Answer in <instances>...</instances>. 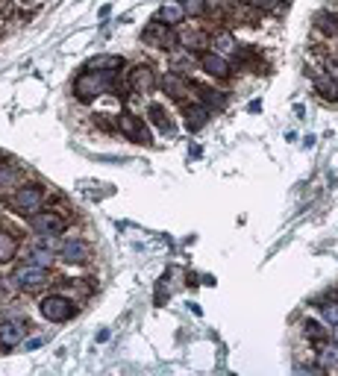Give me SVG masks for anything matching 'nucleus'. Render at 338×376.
Instances as JSON below:
<instances>
[{"mask_svg": "<svg viewBox=\"0 0 338 376\" xmlns=\"http://www.w3.org/2000/svg\"><path fill=\"white\" fill-rule=\"evenodd\" d=\"M142 39H144V44L159 47V50H171V47L177 44V35H173V30L168 27V24H162V21L147 24V30L142 32Z\"/></svg>", "mask_w": 338, "mask_h": 376, "instance_id": "obj_5", "label": "nucleus"}, {"mask_svg": "<svg viewBox=\"0 0 338 376\" xmlns=\"http://www.w3.org/2000/svg\"><path fill=\"white\" fill-rule=\"evenodd\" d=\"M156 21L168 24V27H177V24L185 21V6L180 3V0H165V3L159 6V12H156Z\"/></svg>", "mask_w": 338, "mask_h": 376, "instance_id": "obj_13", "label": "nucleus"}, {"mask_svg": "<svg viewBox=\"0 0 338 376\" xmlns=\"http://www.w3.org/2000/svg\"><path fill=\"white\" fill-rule=\"evenodd\" d=\"M321 314L323 321L338 329V300H330V303H321Z\"/></svg>", "mask_w": 338, "mask_h": 376, "instance_id": "obj_23", "label": "nucleus"}, {"mask_svg": "<svg viewBox=\"0 0 338 376\" xmlns=\"http://www.w3.org/2000/svg\"><path fill=\"white\" fill-rule=\"evenodd\" d=\"M321 347V361L326 364V368H332V364H338V344H332V341H318Z\"/></svg>", "mask_w": 338, "mask_h": 376, "instance_id": "obj_21", "label": "nucleus"}, {"mask_svg": "<svg viewBox=\"0 0 338 376\" xmlns=\"http://www.w3.org/2000/svg\"><path fill=\"white\" fill-rule=\"evenodd\" d=\"M112 88V74H97V70H83L74 82V94L79 103H91L97 94H106Z\"/></svg>", "mask_w": 338, "mask_h": 376, "instance_id": "obj_1", "label": "nucleus"}, {"mask_svg": "<svg viewBox=\"0 0 338 376\" xmlns=\"http://www.w3.org/2000/svg\"><path fill=\"white\" fill-rule=\"evenodd\" d=\"M15 250H18V238H15L12 232L0 229V265L9 262V258L15 256Z\"/></svg>", "mask_w": 338, "mask_h": 376, "instance_id": "obj_17", "label": "nucleus"}, {"mask_svg": "<svg viewBox=\"0 0 338 376\" xmlns=\"http://www.w3.org/2000/svg\"><path fill=\"white\" fill-rule=\"evenodd\" d=\"M314 86H318V91L326 94V97H335V94H338V86L332 79H314Z\"/></svg>", "mask_w": 338, "mask_h": 376, "instance_id": "obj_25", "label": "nucleus"}, {"mask_svg": "<svg viewBox=\"0 0 338 376\" xmlns=\"http://www.w3.org/2000/svg\"><path fill=\"white\" fill-rule=\"evenodd\" d=\"M200 100L206 109H224L227 106V94H220L215 88H200Z\"/></svg>", "mask_w": 338, "mask_h": 376, "instance_id": "obj_19", "label": "nucleus"}, {"mask_svg": "<svg viewBox=\"0 0 338 376\" xmlns=\"http://www.w3.org/2000/svg\"><path fill=\"white\" fill-rule=\"evenodd\" d=\"M18 168H0V185H12L18 182Z\"/></svg>", "mask_w": 338, "mask_h": 376, "instance_id": "obj_27", "label": "nucleus"}, {"mask_svg": "<svg viewBox=\"0 0 338 376\" xmlns=\"http://www.w3.org/2000/svg\"><path fill=\"white\" fill-rule=\"evenodd\" d=\"M59 238H56V235H41V238L36 241V244H32V250H41V253H56V250H59Z\"/></svg>", "mask_w": 338, "mask_h": 376, "instance_id": "obj_22", "label": "nucleus"}, {"mask_svg": "<svg viewBox=\"0 0 338 376\" xmlns=\"http://www.w3.org/2000/svg\"><path fill=\"white\" fill-rule=\"evenodd\" d=\"M162 88H165L173 100H185V97H191L194 94V86L182 74H177V70H171V74L162 79Z\"/></svg>", "mask_w": 338, "mask_h": 376, "instance_id": "obj_9", "label": "nucleus"}, {"mask_svg": "<svg viewBox=\"0 0 338 376\" xmlns=\"http://www.w3.org/2000/svg\"><path fill=\"white\" fill-rule=\"evenodd\" d=\"M59 258L68 265H83L91 258V250H88V244L86 241H79V238H68L62 247H59Z\"/></svg>", "mask_w": 338, "mask_h": 376, "instance_id": "obj_8", "label": "nucleus"}, {"mask_svg": "<svg viewBox=\"0 0 338 376\" xmlns=\"http://www.w3.org/2000/svg\"><path fill=\"white\" fill-rule=\"evenodd\" d=\"M212 44H215V53L218 56H232L238 50V44H236V39H232L229 32H218L215 39H212Z\"/></svg>", "mask_w": 338, "mask_h": 376, "instance_id": "obj_18", "label": "nucleus"}, {"mask_svg": "<svg viewBox=\"0 0 338 376\" xmlns=\"http://www.w3.org/2000/svg\"><path fill=\"white\" fill-rule=\"evenodd\" d=\"M121 68H124V56H109V53H103V56L88 59L83 70H97V74H118Z\"/></svg>", "mask_w": 338, "mask_h": 376, "instance_id": "obj_12", "label": "nucleus"}, {"mask_svg": "<svg viewBox=\"0 0 338 376\" xmlns=\"http://www.w3.org/2000/svg\"><path fill=\"white\" fill-rule=\"evenodd\" d=\"M147 118H150V121H153L165 135H173V124H168V115H165V109H162L159 103H150V106H147Z\"/></svg>", "mask_w": 338, "mask_h": 376, "instance_id": "obj_16", "label": "nucleus"}, {"mask_svg": "<svg viewBox=\"0 0 338 376\" xmlns=\"http://www.w3.org/2000/svg\"><path fill=\"white\" fill-rule=\"evenodd\" d=\"M209 121V109L203 103H197V106H185V126L191 129V133H197V129H203Z\"/></svg>", "mask_w": 338, "mask_h": 376, "instance_id": "obj_15", "label": "nucleus"}, {"mask_svg": "<svg viewBox=\"0 0 338 376\" xmlns=\"http://www.w3.org/2000/svg\"><path fill=\"white\" fill-rule=\"evenodd\" d=\"M24 332H27V326L21 323V321H3V323H0V347L12 350L15 344H21Z\"/></svg>", "mask_w": 338, "mask_h": 376, "instance_id": "obj_11", "label": "nucleus"}, {"mask_svg": "<svg viewBox=\"0 0 338 376\" xmlns=\"http://www.w3.org/2000/svg\"><path fill=\"white\" fill-rule=\"evenodd\" d=\"M130 88L138 94H150L156 88V74L150 65H138L135 70H130Z\"/></svg>", "mask_w": 338, "mask_h": 376, "instance_id": "obj_10", "label": "nucleus"}, {"mask_svg": "<svg viewBox=\"0 0 338 376\" xmlns=\"http://www.w3.org/2000/svg\"><path fill=\"white\" fill-rule=\"evenodd\" d=\"M185 15H203V12H206V3H203V0H185Z\"/></svg>", "mask_w": 338, "mask_h": 376, "instance_id": "obj_26", "label": "nucleus"}, {"mask_svg": "<svg viewBox=\"0 0 338 376\" xmlns=\"http://www.w3.org/2000/svg\"><path fill=\"white\" fill-rule=\"evenodd\" d=\"M314 24H318V30L326 32V35L338 32V15H332V12H318V15H314Z\"/></svg>", "mask_w": 338, "mask_h": 376, "instance_id": "obj_20", "label": "nucleus"}, {"mask_svg": "<svg viewBox=\"0 0 338 376\" xmlns=\"http://www.w3.org/2000/svg\"><path fill=\"white\" fill-rule=\"evenodd\" d=\"M118 129L126 138H133L135 144H150V133H147L144 121H142V118H135L133 112H121L118 115Z\"/></svg>", "mask_w": 338, "mask_h": 376, "instance_id": "obj_6", "label": "nucleus"}, {"mask_svg": "<svg viewBox=\"0 0 338 376\" xmlns=\"http://www.w3.org/2000/svg\"><path fill=\"white\" fill-rule=\"evenodd\" d=\"M30 227L39 235H59L65 229V218L59 212H36V215L30 218Z\"/></svg>", "mask_w": 338, "mask_h": 376, "instance_id": "obj_7", "label": "nucleus"}, {"mask_svg": "<svg viewBox=\"0 0 338 376\" xmlns=\"http://www.w3.org/2000/svg\"><path fill=\"white\" fill-rule=\"evenodd\" d=\"M306 332H309L314 341H321V338H323V326H321L318 321H306Z\"/></svg>", "mask_w": 338, "mask_h": 376, "instance_id": "obj_28", "label": "nucleus"}, {"mask_svg": "<svg viewBox=\"0 0 338 376\" xmlns=\"http://www.w3.org/2000/svg\"><path fill=\"white\" fill-rule=\"evenodd\" d=\"M41 344H44V341H41V338H32V341H30V344H27V347H30V350H36V347H41Z\"/></svg>", "mask_w": 338, "mask_h": 376, "instance_id": "obj_29", "label": "nucleus"}, {"mask_svg": "<svg viewBox=\"0 0 338 376\" xmlns=\"http://www.w3.org/2000/svg\"><path fill=\"white\" fill-rule=\"evenodd\" d=\"M74 312H77V306H74V300H68L65 294H50V297L41 300V314L48 317V321H53V323L71 321Z\"/></svg>", "mask_w": 338, "mask_h": 376, "instance_id": "obj_4", "label": "nucleus"}, {"mask_svg": "<svg viewBox=\"0 0 338 376\" xmlns=\"http://www.w3.org/2000/svg\"><path fill=\"white\" fill-rule=\"evenodd\" d=\"M200 68L206 70L209 77H218V79H227V77H229L227 59L218 56V53H203V56H200Z\"/></svg>", "mask_w": 338, "mask_h": 376, "instance_id": "obj_14", "label": "nucleus"}, {"mask_svg": "<svg viewBox=\"0 0 338 376\" xmlns=\"http://www.w3.org/2000/svg\"><path fill=\"white\" fill-rule=\"evenodd\" d=\"M41 203H44V188L36 185V182L21 185L12 194V200H9V206H12L18 215H36V212L41 209Z\"/></svg>", "mask_w": 338, "mask_h": 376, "instance_id": "obj_2", "label": "nucleus"}, {"mask_svg": "<svg viewBox=\"0 0 338 376\" xmlns=\"http://www.w3.org/2000/svg\"><path fill=\"white\" fill-rule=\"evenodd\" d=\"M48 279H50L48 267H41L36 262L21 265V267H15V274H12V282L21 291H39L41 285H48Z\"/></svg>", "mask_w": 338, "mask_h": 376, "instance_id": "obj_3", "label": "nucleus"}, {"mask_svg": "<svg viewBox=\"0 0 338 376\" xmlns=\"http://www.w3.org/2000/svg\"><path fill=\"white\" fill-rule=\"evenodd\" d=\"M180 41L185 47H191V50H200V47H206V35L203 32H182Z\"/></svg>", "mask_w": 338, "mask_h": 376, "instance_id": "obj_24", "label": "nucleus"}]
</instances>
